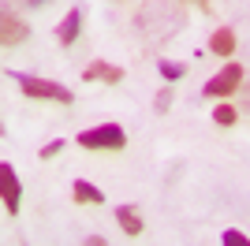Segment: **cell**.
<instances>
[{
    "label": "cell",
    "mask_w": 250,
    "mask_h": 246,
    "mask_svg": "<svg viewBox=\"0 0 250 246\" xmlns=\"http://www.w3.org/2000/svg\"><path fill=\"white\" fill-rule=\"evenodd\" d=\"M0 194H4V209L15 216V213H19V202H22V186H19V179H15V168H11L8 161L0 164Z\"/></svg>",
    "instance_id": "277c9868"
},
{
    "label": "cell",
    "mask_w": 250,
    "mask_h": 246,
    "mask_svg": "<svg viewBox=\"0 0 250 246\" xmlns=\"http://www.w3.org/2000/svg\"><path fill=\"white\" fill-rule=\"evenodd\" d=\"M22 4H30V8H45V4H52V0H22Z\"/></svg>",
    "instance_id": "ac0fdd59"
},
{
    "label": "cell",
    "mask_w": 250,
    "mask_h": 246,
    "mask_svg": "<svg viewBox=\"0 0 250 246\" xmlns=\"http://www.w3.org/2000/svg\"><path fill=\"white\" fill-rule=\"evenodd\" d=\"M161 75H165V79H183V75H187V63H179V60H161Z\"/></svg>",
    "instance_id": "8fae6325"
},
{
    "label": "cell",
    "mask_w": 250,
    "mask_h": 246,
    "mask_svg": "<svg viewBox=\"0 0 250 246\" xmlns=\"http://www.w3.org/2000/svg\"><path fill=\"white\" fill-rule=\"evenodd\" d=\"M79 26H83V11L71 8L67 15H63V22L56 26V41H60V45H75V38H79Z\"/></svg>",
    "instance_id": "5b68a950"
},
{
    "label": "cell",
    "mask_w": 250,
    "mask_h": 246,
    "mask_svg": "<svg viewBox=\"0 0 250 246\" xmlns=\"http://www.w3.org/2000/svg\"><path fill=\"white\" fill-rule=\"evenodd\" d=\"M71 194H75V202H79V205H101L104 202V194L97 190L94 183H86V179H75Z\"/></svg>",
    "instance_id": "9c48e42d"
},
{
    "label": "cell",
    "mask_w": 250,
    "mask_h": 246,
    "mask_svg": "<svg viewBox=\"0 0 250 246\" xmlns=\"http://www.w3.org/2000/svg\"><path fill=\"white\" fill-rule=\"evenodd\" d=\"M79 145H86V149H124L127 134L120 123H101V127H90V131L79 134Z\"/></svg>",
    "instance_id": "7a4b0ae2"
},
{
    "label": "cell",
    "mask_w": 250,
    "mask_h": 246,
    "mask_svg": "<svg viewBox=\"0 0 250 246\" xmlns=\"http://www.w3.org/2000/svg\"><path fill=\"white\" fill-rule=\"evenodd\" d=\"M194 4H198V8H209V4H206V0H194Z\"/></svg>",
    "instance_id": "d6986e66"
},
{
    "label": "cell",
    "mask_w": 250,
    "mask_h": 246,
    "mask_svg": "<svg viewBox=\"0 0 250 246\" xmlns=\"http://www.w3.org/2000/svg\"><path fill=\"white\" fill-rule=\"evenodd\" d=\"M239 86H243V67L239 63H224V67L206 82L202 93H206V97H228V93H235Z\"/></svg>",
    "instance_id": "3957f363"
},
{
    "label": "cell",
    "mask_w": 250,
    "mask_h": 246,
    "mask_svg": "<svg viewBox=\"0 0 250 246\" xmlns=\"http://www.w3.org/2000/svg\"><path fill=\"white\" fill-rule=\"evenodd\" d=\"M213 123H220V127H231V123H235V108H231V104H217Z\"/></svg>",
    "instance_id": "7c38bea8"
},
{
    "label": "cell",
    "mask_w": 250,
    "mask_h": 246,
    "mask_svg": "<svg viewBox=\"0 0 250 246\" xmlns=\"http://www.w3.org/2000/svg\"><path fill=\"white\" fill-rule=\"evenodd\" d=\"M86 246H108V243H104L101 235H90V239H86Z\"/></svg>",
    "instance_id": "e0dca14e"
},
{
    "label": "cell",
    "mask_w": 250,
    "mask_h": 246,
    "mask_svg": "<svg viewBox=\"0 0 250 246\" xmlns=\"http://www.w3.org/2000/svg\"><path fill=\"white\" fill-rule=\"evenodd\" d=\"M8 79H15V82H19L26 97H38V101H60V104H71V90H67V86H60V82L38 79V75H26V71H8Z\"/></svg>",
    "instance_id": "6da1fadb"
},
{
    "label": "cell",
    "mask_w": 250,
    "mask_h": 246,
    "mask_svg": "<svg viewBox=\"0 0 250 246\" xmlns=\"http://www.w3.org/2000/svg\"><path fill=\"white\" fill-rule=\"evenodd\" d=\"M153 108H157V112H168V108H172V90H161V93H157Z\"/></svg>",
    "instance_id": "5bb4252c"
},
{
    "label": "cell",
    "mask_w": 250,
    "mask_h": 246,
    "mask_svg": "<svg viewBox=\"0 0 250 246\" xmlns=\"http://www.w3.org/2000/svg\"><path fill=\"white\" fill-rule=\"evenodd\" d=\"M209 49L217 52V56H231V52H235V34H231L228 26H224V30H217L213 38H209Z\"/></svg>",
    "instance_id": "30bf717a"
},
{
    "label": "cell",
    "mask_w": 250,
    "mask_h": 246,
    "mask_svg": "<svg viewBox=\"0 0 250 246\" xmlns=\"http://www.w3.org/2000/svg\"><path fill=\"white\" fill-rule=\"evenodd\" d=\"M83 79H86V82H120V79H124V67L97 60V63H90V67L83 71Z\"/></svg>",
    "instance_id": "8992f818"
},
{
    "label": "cell",
    "mask_w": 250,
    "mask_h": 246,
    "mask_svg": "<svg viewBox=\"0 0 250 246\" xmlns=\"http://www.w3.org/2000/svg\"><path fill=\"white\" fill-rule=\"evenodd\" d=\"M63 149V138H56V142H49V145H42V161H49V157H56Z\"/></svg>",
    "instance_id": "9a60e30c"
},
{
    "label": "cell",
    "mask_w": 250,
    "mask_h": 246,
    "mask_svg": "<svg viewBox=\"0 0 250 246\" xmlns=\"http://www.w3.org/2000/svg\"><path fill=\"white\" fill-rule=\"evenodd\" d=\"M0 41H4V45H19V41H26V22L15 19L11 11H4V34H0Z\"/></svg>",
    "instance_id": "52a82bcc"
},
{
    "label": "cell",
    "mask_w": 250,
    "mask_h": 246,
    "mask_svg": "<svg viewBox=\"0 0 250 246\" xmlns=\"http://www.w3.org/2000/svg\"><path fill=\"white\" fill-rule=\"evenodd\" d=\"M116 220H120V227H124V235H131V239L142 231V216H138L135 205H120V209H116Z\"/></svg>",
    "instance_id": "ba28073f"
},
{
    "label": "cell",
    "mask_w": 250,
    "mask_h": 246,
    "mask_svg": "<svg viewBox=\"0 0 250 246\" xmlns=\"http://www.w3.org/2000/svg\"><path fill=\"white\" fill-rule=\"evenodd\" d=\"M220 246H250V239L243 235V231H235V227H228V231L220 235Z\"/></svg>",
    "instance_id": "4fadbf2b"
},
{
    "label": "cell",
    "mask_w": 250,
    "mask_h": 246,
    "mask_svg": "<svg viewBox=\"0 0 250 246\" xmlns=\"http://www.w3.org/2000/svg\"><path fill=\"white\" fill-rule=\"evenodd\" d=\"M239 104L250 112V79H243V86H239Z\"/></svg>",
    "instance_id": "2e32d148"
}]
</instances>
